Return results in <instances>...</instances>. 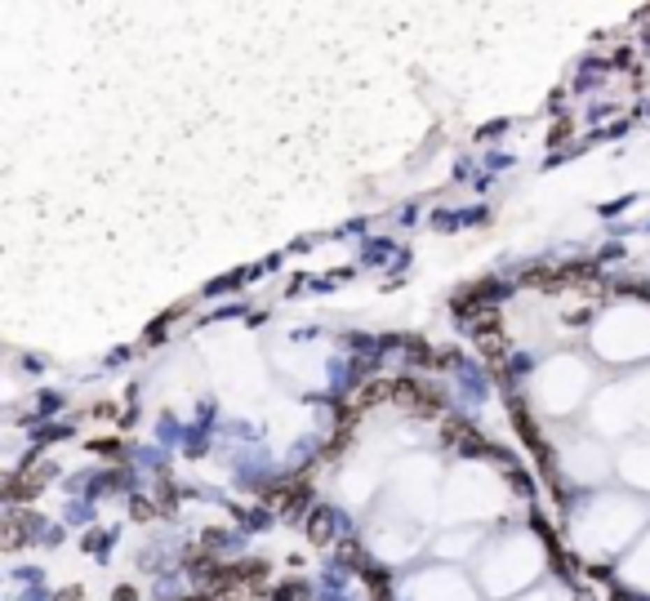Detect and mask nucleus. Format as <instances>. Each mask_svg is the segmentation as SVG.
<instances>
[{
  "instance_id": "obj_1",
  "label": "nucleus",
  "mask_w": 650,
  "mask_h": 601,
  "mask_svg": "<svg viewBox=\"0 0 650 601\" xmlns=\"http://www.w3.org/2000/svg\"><path fill=\"white\" fill-rule=\"evenodd\" d=\"M392 401L410 405L414 414H437V410H441V396H437V392H428V388H419V383H410V379H401V383H396Z\"/></svg>"
},
{
  "instance_id": "obj_2",
  "label": "nucleus",
  "mask_w": 650,
  "mask_h": 601,
  "mask_svg": "<svg viewBox=\"0 0 650 601\" xmlns=\"http://www.w3.org/2000/svg\"><path fill=\"white\" fill-rule=\"evenodd\" d=\"M45 481H50V468H27V472H18V477L5 481V499L9 503H22V499H31Z\"/></svg>"
},
{
  "instance_id": "obj_3",
  "label": "nucleus",
  "mask_w": 650,
  "mask_h": 601,
  "mask_svg": "<svg viewBox=\"0 0 650 601\" xmlns=\"http://www.w3.org/2000/svg\"><path fill=\"white\" fill-rule=\"evenodd\" d=\"M445 441H450V446H463V450H486V441H481L468 423H445Z\"/></svg>"
},
{
  "instance_id": "obj_4",
  "label": "nucleus",
  "mask_w": 650,
  "mask_h": 601,
  "mask_svg": "<svg viewBox=\"0 0 650 601\" xmlns=\"http://www.w3.org/2000/svg\"><path fill=\"white\" fill-rule=\"evenodd\" d=\"M22 530H27V516L9 512V516H5V548H18V544H22Z\"/></svg>"
},
{
  "instance_id": "obj_5",
  "label": "nucleus",
  "mask_w": 650,
  "mask_h": 601,
  "mask_svg": "<svg viewBox=\"0 0 650 601\" xmlns=\"http://www.w3.org/2000/svg\"><path fill=\"white\" fill-rule=\"evenodd\" d=\"M308 526H312L308 535L317 539V544H325V539L334 535V516H330V512H312V521H308Z\"/></svg>"
},
{
  "instance_id": "obj_6",
  "label": "nucleus",
  "mask_w": 650,
  "mask_h": 601,
  "mask_svg": "<svg viewBox=\"0 0 650 601\" xmlns=\"http://www.w3.org/2000/svg\"><path fill=\"white\" fill-rule=\"evenodd\" d=\"M272 601H308V588L303 584H281L272 593Z\"/></svg>"
},
{
  "instance_id": "obj_7",
  "label": "nucleus",
  "mask_w": 650,
  "mask_h": 601,
  "mask_svg": "<svg viewBox=\"0 0 650 601\" xmlns=\"http://www.w3.org/2000/svg\"><path fill=\"white\" fill-rule=\"evenodd\" d=\"M58 601H80V588H67V593H58Z\"/></svg>"
},
{
  "instance_id": "obj_8",
  "label": "nucleus",
  "mask_w": 650,
  "mask_h": 601,
  "mask_svg": "<svg viewBox=\"0 0 650 601\" xmlns=\"http://www.w3.org/2000/svg\"><path fill=\"white\" fill-rule=\"evenodd\" d=\"M116 601H134V593H129V588H120V593H116Z\"/></svg>"
},
{
  "instance_id": "obj_9",
  "label": "nucleus",
  "mask_w": 650,
  "mask_h": 601,
  "mask_svg": "<svg viewBox=\"0 0 650 601\" xmlns=\"http://www.w3.org/2000/svg\"><path fill=\"white\" fill-rule=\"evenodd\" d=\"M192 601H210V597H192Z\"/></svg>"
}]
</instances>
